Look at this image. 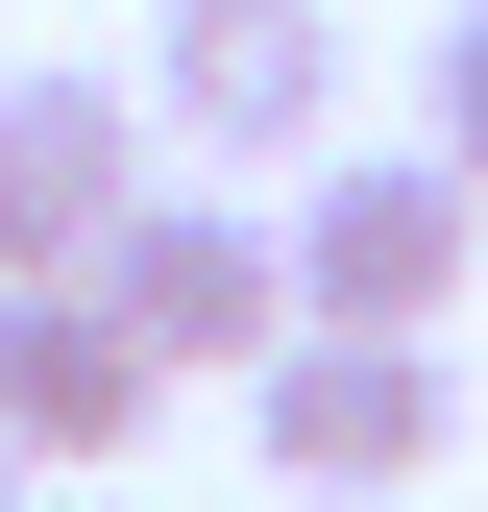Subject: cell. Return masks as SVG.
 I'll return each mask as SVG.
<instances>
[{
	"instance_id": "1",
	"label": "cell",
	"mask_w": 488,
	"mask_h": 512,
	"mask_svg": "<svg viewBox=\"0 0 488 512\" xmlns=\"http://www.w3.org/2000/svg\"><path fill=\"white\" fill-rule=\"evenodd\" d=\"M488 293V196L440 147H318L293 171V317H342V342H440Z\"/></svg>"
},
{
	"instance_id": "2",
	"label": "cell",
	"mask_w": 488,
	"mask_h": 512,
	"mask_svg": "<svg viewBox=\"0 0 488 512\" xmlns=\"http://www.w3.org/2000/svg\"><path fill=\"white\" fill-rule=\"evenodd\" d=\"M244 439H269V488H318V512H391V488H440V439H464V366H440V342H342V317H293V342L244 366Z\"/></svg>"
},
{
	"instance_id": "3",
	"label": "cell",
	"mask_w": 488,
	"mask_h": 512,
	"mask_svg": "<svg viewBox=\"0 0 488 512\" xmlns=\"http://www.w3.org/2000/svg\"><path fill=\"white\" fill-rule=\"evenodd\" d=\"M147 122L196 171H318L342 147V0H171L147 25Z\"/></svg>"
},
{
	"instance_id": "4",
	"label": "cell",
	"mask_w": 488,
	"mask_h": 512,
	"mask_svg": "<svg viewBox=\"0 0 488 512\" xmlns=\"http://www.w3.org/2000/svg\"><path fill=\"white\" fill-rule=\"evenodd\" d=\"M171 122H147V74H0V293H74L122 220L171 196Z\"/></svg>"
},
{
	"instance_id": "5",
	"label": "cell",
	"mask_w": 488,
	"mask_h": 512,
	"mask_svg": "<svg viewBox=\"0 0 488 512\" xmlns=\"http://www.w3.org/2000/svg\"><path fill=\"white\" fill-rule=\"evenodd\" d=\"M98 293H122V342H147V366H269V342H293V220H244V196L171 171V196L98 244Z\"/></svg>"
},
{
	"instance_id": "6",
	"label": "cell",
	"mask_w": 488,
	"mask_h": 512,
	"mask_svg": "<svg viewBox=\"0 0 488 512\" xmlns=\"http://www.w3.org/2000/svg\"><path fill=\"white\" fill-rule=\"evenodd\" d=\"M147 415H171V366L122 342L98 269H74V293H0V464H25V488H98Z\"/></svg>"
},
{
	"instance_id": "7",
	"label": "cell",
	"mask_w": 488,
	"mask_h": 512,
	"mask_svg": "<svg viewBox=\"0 0 488 512\" xmlns=\"http://www.w3.org/2000/svg\"><path fill=\"white\" fill-rule=\"evenodd\" d=\"M415 147H440L464 196H488V0H464V25H440V98H415Z\"/></svg>"
},
{
	"instance_id": "8",
	"label": "cell",
	"mask_w": 488,
	"mask_h": 512,
	"mask_svg": "<svg viewBox=\"0 0 488 512\" xmlns=\"http://www.w3.org/2000/svg\"><path fill=\"white\" fill-rule=\"evenodd\" d=\"M0 512H49V488H25V464H0Z\"/></svg>"
},
{
	"instance_id": "9",
	"label": "cell",
	"mask_w": 488,
	"mask_h": 512,
	"mask_svg": "<svg viewBox=\"0 0 488 512\" xmlns=\"http://www.w3.org/2000/svg\"><path fill=\"white\" fill-rule=\"evenodd\" d=\"M49 512H98V488H49Z\"/></svg>"
}]
</instances>
